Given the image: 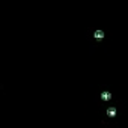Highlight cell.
Here are the masks:
<instances>
[{
    "label": "cell",
    "instance_id": "3957f363",
    "mask_svg": "<svg viewBox=\"0 0 128 128\" xmlns=\"http://www.w3.org/2000/svg\"><path fill=\"white\" fill-rule=\"evenodd\" d=\"M95 38H97V39H102V38H104V32H102V30H97V32H95Z\"/></svg>",
    "mask_w": 128,
    "mask_h": 128
},
{
    "label": "cell",
    "instance_id": "6da1fadb",
    "mask_svg": "<svg viewBox=\"0 0 128 128\" xmlns=\"http://www.w3.org/2000/svg\"><path fill=\"white\" fill-rule=\"evenodd\" d=\"M107 115H109L110 118H115V116H116V109H115V107H109V110H107Z\"/></svg>",
    "mask_w": 128,
    "mask_h": 128
},
{
    "label": "cell",
    "instance_id": "7a4b0ae2",
    "mask_svg": "<svg viewBox=\"0 0 128 128\" xmlns=\"http://www.w3.org/2000/svg\"><path fill=\"white\" fill-rule=\"evenodd\" d=\"M101 98H102L104 101H109L110 98H111V93H110V92H102V93H101Z\"/></svg>",
    "mask_w": 128,
    "mask_h": 128
}]
</instances>
